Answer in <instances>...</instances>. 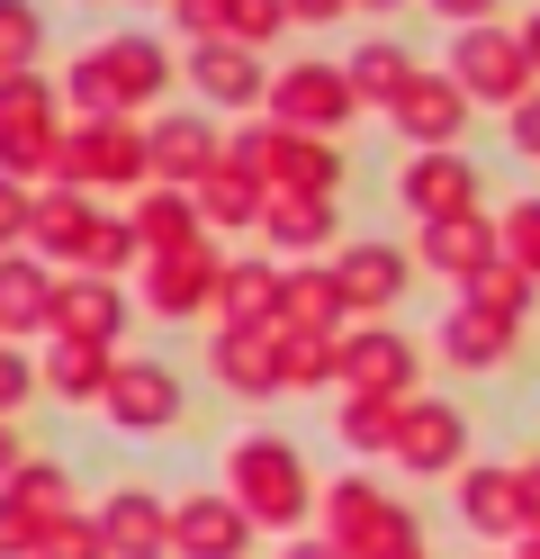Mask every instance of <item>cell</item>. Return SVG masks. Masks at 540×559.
Segmentation results:
<instances>
[]
</instances>
